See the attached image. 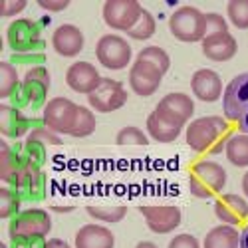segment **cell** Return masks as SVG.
<instances>
[{"mask_svg":"<svg viewBox=\"0 0 248 248\" xmlns=\"http://www.w3.org/2000/svg\"><path fill=\"white\" fill-rule=\"evenodd\" d=\"M224 119L248 135V72L232 78L222 93Z\"/></svg>","mask_w":248,"mask_h":248,"instance_id":"2","label":"cell"},{"mask_svg":"<svg viewBox=\"0 0 248 248\" xmlns=\"http://www.w3.org/2000/svg\"><path fill=\"white\" fill-rule=\"evenodd\" d=\"M155 113L163 121H167L169 125H173L177 129H183L195 113V101L187 93L173 92V93H167L157 103Z\"/></svg>","mask_w":248,"mask_h":248,"instance_id":"9","label":"cell"},{"mask_svg":"<svg viewBox=\"0 0 248 248\" xmlns=\"http://www.w3.org/2000/svg\"><path fill=\"white\" fill-rule=\"evenodd\" d=\"M22 153H24L26 159H30L32 163H36V165L42 167V165L46 163V143L28 137L26 143H24V147H22Z\"/></svg>","mask_w":248,"mask_h":248,"instance_id":"34","label":"cell"},{"mask_svg":"<svg viewBox=\"0 0 248 248\" xmlns=\"http://www.w3.org/2000/svg\"><path fill=\"white\" fill-rule=\"evenodd\" d=\"M236 50H238V44L231 32L206 36L202 40V54L213 62H229L234 58Z\"/></svg>","mask_w":248,"mask_h":248,"instance_id":"20","label":"cell"},{"mask_svg":"<svg viewBox=\"0 0 248 248\" xmlns=\"http://www.w3.org/2000/svg\"><path fill=\"white\" fill-rule=\"evenodd\" d=\"M161 79H163V74L155 66H151L149 62L135 60V64L129 70V86L141 97L153 95L161 86Z\"/></svg>","mask_w":248,"mask_h":248,"instance_id":"14","label":"cell"},{"mask_svg":"<svg viewBox=\"0 0 248 248\" xmlns=\"http://www.w3.org/2000/svg\"><path fill=\"white\" fill-rule=\"evenodd\" d=\"M240 246V232L231 224L215 226L206 232L202 248H238Z\"/></svg>","mask_w":248,"mask_h":248,"instance_id":"22","label":"cell"},{"mask_svg":"<svg viewBox=\"0 0 248 248\" xmlns=\"http://www.w3.org/2000/svg\"><path fill=\"white\" fill-rule=\"evenodd\" d=\"M242 193H244V197L248 199V171H246L244 177H242Z\"/></svg>","mask_w":248,"mask_h":248,"instance_id":"44","label":"cell"},{"mask_svg":"<svg viewBox=\"0 0 248 248\" xmlns=\"http://www.w3.org/2000/svg\"><path fill=\"white\" fill-rule=\"evenodd\" d=\"M38 6L48 12H62L70 6V0H38Z\"/></svg>","mask_w":248,"mask_h":248,"instance_id":"41","label":"cell"},{"mask_svg":"<svg viewBox=\"0 0 248 248\" xmlns=\"http://www.w3.org/2000/svg\"><path fill=\"white\" fill-rule=\"evenodd\" d=\"M24 161V153L16 151L14 147H10L6 141L0 143V179L6 185L12 183L16 171L20 169V165Z\"/></svg>","mask_w":248,"mask_h":248,"instance_id":"23","label":"cell"},{"mask_svg":"<svg viewBox=\"0 0 248 248\" xmlns=\"http://www.w3.org/2000/svg\"><path fill=\"white\" fill-rule=\"evenodd\" d=\"M48 92H50V72L44 66L30 68L24 74V79H22V84H20L18 92L12 95V106L18 109L46 108Z\"/></svg>","mask_w":248,"mask_h":248,"instance_id":"3","label":"cell"},{"mask_svg":"<svg viewBox=\"0 0 248 248\" xmlns=\"http://www.w3.org/2000/svg\"><path fill=\"white\" fill-rule=\"evenodd\" d=\"M139 213L145 218L149 231L157 234L173 232L181 224V209L175 204H143L139 206Z\"/></svg>","mask_w":248,"mask_h":248,"instance_id":"13","label":"cell"},{"mask_svg":"<svg viewBox=\"0 0 248 248\" xmlns=\"http://www.w3.org/2000/svg\"><path fill=\"white\" fill-rule=\"evenodd\" d=\"M22 81L18 79V72L12 62H0V99L12 97Z\"/></svg>","mask_w":248,"mask_h":248,"instance_id":"27","label":"cell"},{"mask_svg":"<svg viewBox=\"0 0 248 248\" xmlns=\"http://www.w3.org/2000/svg\"><path fill=\"white\" fill-rule=\"evenodd\" d=\"M226 159L234 167H248V135L246 133H234L226 139Z\"/></svg>","mask_w":248,"mask_h":248,"instance_id":"24","label":"cell"},{"mask_svg":"<svg viewBox=\"0 0 248 248\" xmlns=\"http://www.w3.org/2000/svg\"><path fill=\"white\" fill-rule=\"evenodd\" d=\"M115 236L108 226L86 224L76 232V248H113Z\"/></svg>","mask_w":248,"mask_h":248,"instance_id":"21","label":"cell"},{"mask_svg":"<svg viewBox=\"0 0 248 248\" xmlns=\"http://www.w3.org/2000/svg\"><path fill=\"white\" fill-rule=\"evenodd\" d=\"M191 90L195 93L197 99L204 101V103H213L217 99L222 97L224 90H222V79L215 70L202 68L197 70L191 78Z\"/></svg>","mask_w":248,"mask_h":248,"instance_id":"17","label":"cell"},{"mask_svg":"<svg viewBox=\"0 0 248 248\" xmlns=\"http://www.w3.org/2000/svg\"><path fill=\"white\" fill-rule=\"evenodd\" d=\"M215 215L222 224H242L248 218V201L240 195L226 193L217 199L215 202Z\"/></svg>","mask_w":248,"mask_h":248,"instance_id":"16","label":"cell"},{"mask_svg":"<svg viewBox=\"0 0 248 248\" xmlns=\"http://www.w3.org/2000/svg\"><path fill=\"white\" fill-rule=\"evenodd\" d=\"M155 30H157L155 16H153L149 10L143 8L141 18L137 20V24L127 32V36H129V38H133V40H149V38L155 34Z\"/></svg>","mask_w":248,"mask_h":248,"instance_id":"31","label":"cell"},{"mask_svg":"<svg viewBox=\"0 0 248 248\" xmlns=\"http://www.w3.org/2000/svg\"><path fill=\"white\" fill-rule=\"evenodd\" d=\"M143 6L137 0H108L103 4V20L111 30L129 32L141 18Z\"/></svg>","mask_w":248,"mask_h":248,"instance_id":"11","label":"cell"},{"mask_svg":"<svg viewBox=\"0 0 248 248\" xmlns=\"http://www.w3.org/2000/svg\"><path fill=\"white\" fill-rule=\"evenodd\" d=\"M32 121L14 106H0V133L8 139H20L30 131Z\"/></svg>","mask_w":248,"mask_h":248,"instance_id":"19","label":"cell"},{"mask_svg":"<svg viewBox=\"0 0 248 248\" xmlns=\"http://www.w3.org/2000/svg\"><path fill=\"white\" fill-rule=\"evenodd\" d=\"M226 14L232 26L238 30H248V0H231L226 4Z\"/></svg>","mask_w":248,"mask_h":248,"instance_id":"32","label":"cell"},{"mask_svg":"<svg viewBox=\"0 0 248 248\" xmlns=\"http://www.w3.org/2000/svg\"><path fill=\"white\" fill-rule=\"evenodd\" d=\"M135 248H159V246L153 244V242H149V240H143V242H139Z\"/></svg>","mask_w":248,"mask_h":248,"instance_id":"45","label":"cell"},{"mask_svg":"<svg viewBox=\"0 0 248 248\" xmlns=\"http://www.w3.org/2000/svg\"><path fill=\"white\" fill-rule=\"evenodd\" d=\"M6 42L14 54H30L42 52V26L30 18H16L6 28Z\"/></svg>","mask_w":248,"mask_h":248,"instance_id":"5","label":"cell"},{"mask_svg":"<svg viewBox=\"0 0 248 248\" xmlns=\"http://www.w3.org/2000/svg\"><path fill=\"white\" fill-rule=\"evenodd\" d=\"M79 106L68 97H54L46 103V108L42 111V123L46 127H50L54 133H66L70 135L76 117H78Z\"/></svg>","mask_w":248,"mask_h":248,"instance_id":"10","label":"cell"},{"mask_svg":"<svg viewBox=\"0 0 248 248\" xmlns=\"http://www.w3.org/2000/svg\"><path fill=\"white\" fill-rule=\"evenodd\" d=\"M26 6H28L26 0H2L0 2V14L4 18H12V16H18Z\"/></svg>","mask_w":248,"mask_h":248,"instance_id":"37","label":"cell"},{"mask_svg":"<svg viewBox=\"0 0 248 248\" xmlns=\"http://www.w3.org/2000/svg\"><path fill=\"white\" fill-rule=\"evenodd\" d=\"M101 79L103 78L99 76L97 68L93 64H90V62H76V64H72L66 72V84L76 93L90 95L101 84Z\"/></svg>","mask_w":248,"mask_h":248,"instance_id":"15","label":"cell"},{"mask_svg":"<svg viewBox=\"0 0 248 248\" xmlns=\"http://www.w3.org/2000/svg\"><path fill=\"white\" fill-rule=\"evenodd\" d=\"M28 137L42 141V143H46V145H62V137H60L58 133H54L50 127H46L44 123H42V125H36V127L30 131Z\"/></svg>","mask_w":248,"mask_h":248,"instance_id":"36","label":"cell"},{"mask_svg":"<svg viewBox=\"0 0 248 248\" xmlns=\"http://www.w3.org/2000/svg\"><path fill=\"white\" fill-rule=\"evenodd\" d=\"M183 129H177L173 125H169L167 121H163L155 111L147 117V133L151 139H155L157 143H173Z\"/></svg>","mask_w":248,"mask_h":248,"instance_id":"25","label":"cell"},{"mask_svg":"<svg viewBox=\"0 0 248 248\" xmlns=\"http://www.w3.org/2000/svg\"><path fill=\"white\" fill-rule=\"evenodd\" d=\"M93 131H95V115H93V111L88 109V108H84V106H79L78 117H76V123H74L70 135L81 139V137L92 135Z\"/></svg>","mask_w":248,"mask_h":248,"instance_id":"30","label":"cell"},{"mask_svg":"<svg viewBox=\"0 0 248 248\" xmlns=\"http://www.w3.org/2000/svg\"><path fill=\"white\" fill-rule=\"evenodd\" d=\"M88 101H90L92 109H95L99 113H111V111H117L119 108L125 106L127 92L121 81L111 79V78H103L101 84L95 88V92H92L88 95Z\"/></svg>","mask_w":248,"mask_h":248,"instance_id":"12","label":"cell"},{"mask_svg":"<svg viewBox=\"0 0 248 248\" xmlns=\"http://www.w3.org/2000/svg\"><path fill=\"white\" fill-rule=\"evenodd\" d=\"M84 32H81L78 26L74 24H62L54 30L52 34V46L54 50L64 56V58H74L78 56L81 50H84Z\"/></svg>","mask_w":248,"mask_h":248,"instance_id":"18","label":"cell"},{"mask_svg":"<svg viewBox=\"0 0 248 248\" xmlns=\"http://www.w3.org/2000/svg\"><path fill=\"white\" fill-rule=\"evenodd\" d=\"M115 141H117V145H147L149 137L143 133L139 127L127 125V127H123V129L117 133Z\"/></svg>","mask_w":248,"mask_h":248,"instance_id":"33","label":"cell"},{"mask_svg":"<svg viewBox=\"0 0 248 248\" xmlns=\"http://www.w3.org/2000/svg\"><path fill=\"white\" fill-rule=\"evenodd\" d=\"M46 248H72L66 240H62V238H50L46 242Z\"/></svg>","mask_w":248,"mask_h":248,"instance_id":"42","label":"cell"},{"mask_svg":"<svg viewBox=\"0 0 248 248\" xmlns=\"http://www.w3.org/2000/svg\"><path fill=\"white\" fill-rule=\"evenodd\" d=\"M46 238L28 236V238H12V248H46Z\"/></svg>","mask_w":248,"mask_h":248,"instance_id":"39","label":"cell"},{"mask_svg":"<svg viewBox=\"0 0 248 248\" xmlns=\"http://www.w3.org/2000/svg\"><path fill=\"white\" fill-rule=\"evenodd\" d=\"M169 248H201L199 240L193 236V234H177L171 242H169Z\"/></svg>","mask_w":248,"mask_h":248,"instance_id":"40","label":"cell"},{"mask_svg":"<svg viewBox=\"0 0 248 248\" xmlns=\"http://www.w3.org/2000/svg\"><path fill=\"white\" fill-rule=\"evenodd\" d=\"M20 193L12 187L0 189V218H14L20 213Z\"/></svg>","mask_w":248,"mask_h":248,"instance_id":"29","label":"cell"},{"mask_svg":"<svg viewBox=\"0 0 248 248\" xmlns=\"http://www.w3.org/2000/svg\"><path fill=\"white\" fill-rule=\"evenodd\" d=\"M226 185V171L215 161H199L189 175V191L197 199H211L222 193Z\"/></svg>","mask_w":248,"mask_h":248,"instance_id":"4","label":"cell"},{"mask_svg":"<svg viewBox=\"0 0 248 248\" xmlns=\"http://www.w3.org/2000/svg\"><path fill=\"white\" fill-rule=\"evenodd\" d=\"M99 64L108 70H123L131 64V46L125 38L117 34H106L95 46Z\"/></svg>","mask_w":248,"mask_h":248,"instance_id":"8","label":"cell"},{"mask_svg":"<svg viewBox=\"0 0 248 248\" xmlns=\"http://www.w3.org/2000/svg\"><path fill=\"white\" fill-rule=\"evenodd\" d=\"M169 30L181 42H202L206 36L204 14L195 6H181L169 18Z\"/></svg>","mask_w":248,"mask_h":248,"instance_id":"6","label":"cell"},{"mask_svg":"<svg viewBox=\"0 0 248 248\" xmlns=\"http://www.w3.org/2000/svg\"><path fill=\"white\" fill-rule=\"evenodd\" d=\"M44 60H46L44 52H30V54H14V56H12L14 64H28V66H32V68L42 66Z\"/></svg>","mask_w":248,"mask_h":248,"instance_id":"38","label":"cell"},{"mask_svg":"<svg viewBox=\"0 0 248 248\" xmlns=\"http://www.w3.org/2000/svg\"><path fill=\"white\" fill-rule=\"evenodd\" d=\"M238 248H248V222H246V226L240 232V246Z\"/></svg>","mask_w":248,"mask_h":248,"instance_id":"43","label":"cell"},{"mask_svg":"<svg viewBox=\"0 0 248 248\" xmlns=\"http://www.w3.org/2000/svg\"><path fill=\"white\" fill-rule=\"evenodd\" d=\"M204 22H206V36H217V34H226L229 32V22H226L224 16L218 14V12L204 14Z\"/></svg>","mask_w":248,"mask_h":248,"instance_id":"35","label":"cell"},{"mask_svg":"<svg viewBox=\"0 0 248 248\" xmlns=\"http://www.w3.org/2000/svg\"><path fill=\"white\" fill-rule=\"evenodd\" d=\"M231 127L229 121L220 115H204L189 123L187 127V145L197 153L218 155L226 147Z\"/></svg>","mask_w":248,"mask_h":248,"instance_id":"1","label":"cell"},{"mask_svg":"<svg viewBox=\"0 0 248 248\" xmlns=\"http://www.w3.org/2000/svg\"><path fill=\"white\" fill-rule=\"evenodd\" d=\"M137 60L149 62V64L155 66L163 76L167 74L169 68H171V58H169V54L165 52L163 48H159V46H147V48H143V50L137 54Z\"/></svg>","mask_w":248,"mask_h":248,"instance_id":"28","label":"cell"},{"mask_svg":"<svg viewBox=\"0 0 248 248\" xmlns=\"http://www.w3.org/2000/svg\"><path fill=\"white\" fill-rule=\"evenodd\" d=\"M86 211L95 220L113 224V222H119V220L125 218L127 206H123V204H90Z\"/></svg>","mask_w":248,"mask_h":248,"instance_id":"26","label":"cell"},{"mask_svg":"<svg viewBox=\"0 0 248 248\" xmlns=\"http://www.w3.org/2000/svg\"><path fill=\"white\" fill-rule=\"evenodd\" d=\"M52 231V218L44 209H26L20 211L8 226V234L12 238H28V236H42L46 238Z\"/></svg>","mask_w":248,"mask_h":248,"instance_id":"7","label":"cell"}]
</instances>
